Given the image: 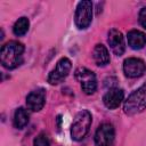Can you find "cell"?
Masks as SVG:
<instances>
[{
	"instance_id": "obj_17",
	"label": "cell",
	"mask_w": 146,
	"mask_h": 146,
	"mask_svg": "<svg viewBox=\"0 0 146 146\" xmlns=\"http://www.w3.org/2000/svg\"><path fill=\"white\" fill-rule=\"evenodd\" d=\"M138 19H139V24H140L144 29H146V7H144V8L140 9Z\"/></svg>"
},
{
	"instance_id": "obj_14",
	"label": "cell",
	"mask_w": 146,
	"mask_h": 146,
	"mask_svg": "<svg viewBox=\"0 0 146 146\" xmlns=\"http://www.w3.org/2000/svg\"><path fill=\"white\" fill-rule=\"evenodd\" d=\"M29 120H30V115H29L27 110H25L24 107H18L15 111L13 123L16 129H23L29 123Z\"/></svg>"
},
{
	"instance_id": "obj_12",
	"label": "cell",
	"mask_w": 146,
	"mask_h": 146,
	"mask_svg": "<svg viewBox=\"0 0 146 146\" xmlns=\"http://www.w3.org/2000/svg\"><path fill=\"white\" fill-rule=\"evenodd\" d=\"M127 39H128L129 47L135 50H139V49L144 48V46L146 44V34L139 30L129 31Z\"/></svg>"
},
{
	"instance_id": "obj_15",
	"label": "cell",
	"mask_w": 146,
	"mask_h": 146,
	"mask_svg": "<svg viewBox=\"0 0 146 146\" xmlns=\"http://www.w3.org/2000/svg\"><path fill=\"white\" fill-rule=\"evenodd\" d=\"M29 27H30V21H29L27 17L23 16V17H19L15 22V24L13 26V32L17 36H23V35H25L27 33Z\"/></svg>"
},
{
	"instance_id": "obj_5",
	"label": "cell",
	"mask_w": 146,
	"mask_h": 146,
	"mask_svg": "<svg viewBox=\"0 0 146 146\" xmlns=\"http://www.w3.org/2000/svg\"><path fill=\"white\" fill-rule=\"evenodd\" d=\"M74 76L80 82L81 89L86 95H92L97 90V79L92 71L87 67H78L74 72Z\"/></svg>"
},
{
	"instance_id": "obj_4",
	"label": "cell",
	"mask_w": 146,
	"mask_h": 146,
	"mask_svg": "<svg viewBox=\"0 0 146 146\" xmlns=\"http://www.w3.org/2000/svg\"><path fill=\"white\" fill-rule=\"evenodd\" d=\"M92 22V3L83 0L76 5L74 14V23L79 30H86Z\"/></svg>"
},
{
	"instance_id": "obj_8",
	"label": "cell",
	"mask_w": 146,
	"mask_h": 146,
	"mask_svg": "<svg viewBox=\"0 0 146 146\" xmlns=\"http://www.w3.org/2000/svg\"><path fill=\"white\" fill-rule=\"evenodd\" d=\"M123 72L127 78L130 79H136L146 72V64L143 59L137 58V57H130L127 58L123 62Z\"/></svg>"
},
{
	"instance_id": "obj_16",
	"label": "cell",
	"mask_w": 146,
	"mask_h": 146,
	"mask_svg": "<svg viewBox=\"0 0 146 146\" xmlns=\"http://www.w3.org/2000/svg\"><path fill=\"white\" fill-rule=\"evenodd\" d=\"M33 146H50L49 137L44 132L39 133L33 140Z\"/></svg>"
},
{
	"instance_id": "obj_2",
	"label": "cell",
	"mask_w": 146,
	"mask_h": 146,
	"mask_svg": "<svg viewBox=\"0 0 146 146\" xmlns=\"http://www.w3.org/2000/svg\"><path fill=\"white\" fill-rule=\"evenodd\" d=\"M91 122H92V116L88 110H82V111L78 112L75 114L72 125H71L72 139L76 140V141L82 140L89 132Z\"/></svg>"
},
{
	"instance_id": "obj_11",
	"label": "cell",
	"mask_w": 146,
	"mask_h": 146,
	"mask_svg": "<svg viewBox=\"0 0 146 146\" xmlns=\"http://www.w3.org/2000/svg\"><path fill=\"white\" fill-rule=\"evenodd\" d=\"M124 98V91L117 87L110 88L108 91L103 96V103L104 105L110 110H115L120 106Z\"/></svg>"
},
{
	"instance_id": "obj_13",
	"label": "cell",
	"mask_w": 146,
	"mask_h": 146,
	"mask_svg": "<svg viewBox=\"0 0 146 146\" xmlns=\"http://www.w3.org/2000/svg\"><path fill=\"white\" fill-rule=\"evenodd\" d=\"M92 58L97 66H106L111 60L107 48L102 43H97L95 46L92 50Z\"/></svg>"
},
{
	"instance_id": "obj_6",
	"label": "cell",
	"mask_w": 146,
	"mask_h": 146,
	"mask_svg": "<svg viewBox=\"0 0 146 146\" xmlns=\"http://www.w3.org/2000/svg\"><path fill=\"white\" fill-rule=\"evenodd\" d=\"M71 68H72L71 60L67 57H62L56 63V66L54 67V70L49 73V75H48V82L50 84H52V86L63 82L66 79V76L68 75Z\"/></svg>"
},
{
	"instance_id": "obj_9",
	"label": "cell",
	"mask_w": 146,
	"mask_h": 146,
	"mask_svg": "<svg viewBox=\"0 0 146 146\" xmlns=\"http://www.w3.org/2000/svg\"><path fill=\"white\" fill-rule=\"evenodd\" d=\"M107 43L112 52L116 56H121L125 50V42L123 34L117 29H111L107 34Z\"/></svg>"
},
{
	"instance_id": "obj_10",
	"label": "cell",
	"mask_w": 146,
	"mask_h": 146,
	"mask_svg": "<svg viewBox=\"0 0 146 146\" xmlns=\"http://www.w3.org/2000/svg\"><path fill=\"white\" fill-rule=\"evenodd\" d=\"M46 104V91L43 88L32 90L26 97V106L32 112H39Z\"/></svg>"
},
{
	"instance_id": "obj_3",
	"label": "cell",
	"mask_w": 146,
	"mask_h": 146,
	"mask_svg": "<svg viewBox=\"0 0 146 146\" xmlns=\"http://www.w3.org/2000/svg\"><path fill=\"white\" fill-rule=\"evenodd\" d=\"M146 110V82L132 91L123 105V111L127 115H135Z\"/></svg>"
},
{
	"instance_id": "obj_7",
	"label": "cell",
	"mask_w": 146,
	"mask_h": 146,
	"mask_svg": "<svg viewBox=\"0 0 146 146\" xmlns=\"http://www.w3.org/2000/svg\"><path fill=\"white\" fill-rule=\"evenodd\" d=\"M115 139V130L111 123H103L95 132L96 146H113Z\"/></svg>"
},
{
	"instance_id": "obj_1",
	"label": "cell",
	"mask_w": 146,
	"mask_h": 146,
	"mask_svg": "<svg viewBox=\"0 0 146 146\" xmlns=\"http://www.w3.org/2000/svg\"><path fill=\"white\" fill-rule=\"evenodd\" d=\"M24 50L25 48L23 43L18 41L11 40L6 42L0 50V62L2 66L8 70H14L18 67L24 60L23 58Z\"/></svg>"
}]
</instances>
